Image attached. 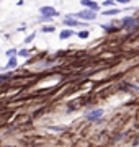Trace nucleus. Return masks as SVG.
I'll list each match as a JSON object with an SVG mask.
<instances>
[{
    "mask_svg": "<svg viewBox=\"0 0 139 147\" xmlns=\"http://www.w3.org/2000/svg\"><path fill=\"white\" fill-rule=\"evenodd\" d=\"M70 16H79L82 20H95V11L93 10H84V11H79L77 15H70Z\"/></svg>",
    "mask_w": 139,
    "mask_h": 147,
    "instance_id": "f257e3e1",
    "label": "nucleus"
},
{
    "mask_svg": "<svg viewBox=\"0 0 139 147\" xmlns=\"http://www.w3.org/2000/svg\"><path fill=\"white\" fill-rule=\"evenodd\" d=\"M41 13H43L44 16H48V18H53V16H56L57 15V11L54 10L53 7H43V8H41Z\"/></svg>",
    "mask_w": 139,
    "mask_h": 147,
    "instance_id": "f03ea898",
    "label": "nucleus"
},
{
    "mask_svg": "<svg viewBox=\"0 0 139 147\" xmlns=\"http://www.w3.org/2000/svg\"><path fill=\"white\" fill-rule=\"evenodd\" d=\"M84 7H87V8H90V10H93V11H96L98 10V3H95V2H92V0H82L80 2Z\"/></svg>",
    "mask_w": 139,
    "mask_h": 147,
    "instance_id": "7ed1b4c3",
    "label": "nucleus"
},
{
    "mask_svg": "<svg viewBox=\"0 0 139 147\" xmlns=\"http://www.w3.org/2000/svg\"><path fill=\"white\" fill-rule=\"evenodd\" d=\"M102 115H103V110H95V111H92V113H88V115H87V118H88V119H92V121H95V119H98Z\"/></svg>",
    "mask_w": 139,
    "mask_h": 147,
    "instance_id": "20e7f679",
    "label": "nucleus"
},
{
    "mask_svg": "<svg viewBox=\"0 0 139 147\" xmlns=\"http://www.w3.org/2000/svg\"><path fill=\"white\" fill-rule=\"evenodd\" d=\"M64 25H67V26H77V25H79V21L74 20V18H65Z\"/></svg>",
    "mask_w": 139,
    "mask_h": 147,
    "instance_id": "39448f33",
    "label": "nucleus"
},
{
    "mask_svg": "<svg viewBox=\"0 0 139 147\" xmlns=\"http://www.w3.org/2000/svg\"><path fill=\"white\" fill-rule=\"evenodd\" d=\"M16 67V59L15 57H10V61H8V64H7L5 69H15Z\"/></svg>",
    "mask_w": 139,
    "mask_h": 147,
    "instance_id": "423d86ee",
    "label": "nucleus"
},
{
    "mask_svg": "<svg viewBox=\"0 0 139 147\" xmlns=\"http://www.w3.org/2000/svg\"><path fill=\"white\" fill-rule=\"evenodd\" d=\"M72 36V31L70 30H64V31L61 33V39H67V38Z\"/></svg>",
    "mask_w": 139,
    "mask_h": 147,
    "instance_id": "0eeeda50",
    "label": "nucleus"
},
{
    "mask_svg": "<svg viewBox=\"0 0 139 147\" xmlns=\"http://www.w3.org/2000/svg\"><path fill=\"white\" fill-rule=\"evenodd\" d=\"M54 30H56L54 26H44V28H43V33H53Z\"/></svg>",
    "mask_w": 139,
    "mask_h": 147,
    "instance_id": "6e6552de",
    "label": "nucleus"
},
{
    "mask_svg": "<svg viewBox=\"0 0 139 147\" xmlns=\"http://www.w3.org/2000/svg\"><path fill=\"white\" fill-rule=\"evenodd\" d=\"M15 54H16L15 49H10V51H7V56H10V57H15Z\"/></svg>",
    "mask_w": 139,
    "mask_h": 147,
    "instance_id": "1a4fd4ad",
    "label": "nucleus"
},
{
    "mask_svg": "<svg viewBox=\"0 0 139 147\" xmlns=\"http://www.w3.org/2000/svg\"><path fill=\"white\" fill-rule=\"evenodd\" d=\"M118 13V10H108V11H105V15H116Z\"/></svg>",
    "mask_w": 139,
    "mask_h": 147,
    "instance_id": "9d476101",
    "label": "nucleus"
},
{
    "mask_svg": "<svg viewBox=\"0 0 139 147\" xmlns=\"http://www.w3.org/2000/svg\"><path fill=\"white\" fill-rule=\"evenodd\" d=\"M33 39H34V33H33V34H30V36L25 39V42H30V41H33Z\"/></svg>",
    "mask_w": 139,
    "mask_h": 147,
    "instance_id": "9b49d317",
    "label": "nucleus"
},
{
    "mask_svg": "<svg viewBox=\"0 0 139 147\" xmlns=\"http://www.w3.org/2000/svg\"><path fill=\"white\" fill-rule=\"evenodd\" d=\"M79 36H80V38H87V36H88V31H80V33H79Z\"/></svg>",
    "mask_w": 139,
    "mask_h": 147,
    "instance_id": "f8f14e48",
    "label": "nucleus"
},
{
    "mask_svg": "<svg viewBox=\"0 0 139 147\" xmlns=\"http://www.w3.org/2000/svg\"><path fill=\"white\" fill-rule=\"evenodd\" d=\"M28 54H30V53H28V51H25V49H23V51H20V56H23V57H26Z\"/></svg>",
    "mask_w": 139,
    "mask_h": 147,
    "instance_id": "ddd939ff",
    "label": "nucleus"
},
{
    "mask_svg": "<svg viewBox=\"0 0 139 147\" xmlns=\"http://www.w3.org/2000/svg\"><path fill=\"white\" fill-rule=\"evenodd\" d=\"M7 79H10V75H2V77H0V82H2V80H7Z\"/></svg>",
    "mask_w": 139,
    "mask_h": 147,
    "instance_id": "4468645a",
    "label": "nucleus"
},
{
    "mask_svg": "<svg viewBox=\"0 0 139 147\" xmlns=\"http://www.w3.org/2000/svg\"><path fill=\"white\" fill-rule=\"evenodd\" d=\"M105 5H113V0H107V2H105Z\"/></svg>",
    "mask_w": 139,
    "mask_h": 147,
    "instance_id": "2eb2a0df",
    "label": "nucleus"
},
{
    "mask_svg": "<svg viewBox=\"0 0 139 147\" xmlns=\"http://www.w3.org/2000/svg\"><path fill=\"white\" fill-rule=\"evenodd\" d=\"M119 3H126V2H129V0H118Z\"/></svg>",
    "mask_w": 139,
    "mask_h": 147,
    "instance_id": "dca6fc26",
    "label": "nucleus"
}]
</instances>
